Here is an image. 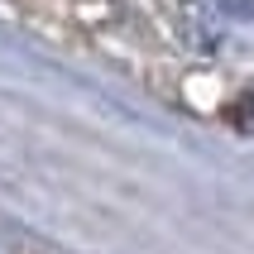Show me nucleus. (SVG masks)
I'll list each match as a JSON object with an SVG mask.
<instances>
[{
  "instance_id": "1",
  "label": "nucleus",
  "mask_w": 254,
  "mask_h": 254,
  "mask_svg": "<svg viewBox=\"0 0 254 254\" xmlns=\"http://www.w3.org/2000/svg\"><path fill=\"white\" fill-rule=\"evenodd\" d=\"M178 29L206 58H245L254 53V0H178Z\"/></svg>"
},
{
  "instance_id": "2",
  "label": "nucleus",
  "mask_w": 254,
  "mask_h": 254,
  "mask_svg": "<svg viewBox=\"0 0 254 254\" xmlns=\"http://www.w3.org/2000/svg\"><path fill=\"white\" fill-rule=\"evenodd\" d=\"M250 129H254V96H250Z\"/></svg>"
}]
</instances>
